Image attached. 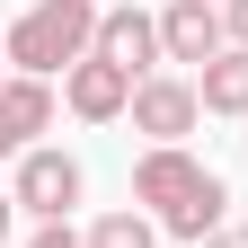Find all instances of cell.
Instances as JSON below:
<instances>
[{
    "label": "cell",
    "instance_id": "obj_1",
    "mask_svg": "<svg viewBox=\"0 0 248 248\" xmlns=\"http://www.w3.org/2000/svg\"><path fill=\"white\" fill-rule=\"evenodd\" d=\"M133 195L151 204V222L160 231H177V239H213L222 231V177H213L204 160H186V151L169 142V151H142V169H133Z\"/></svg>",
    "mask_w": 248,
    "mask_h": 248
},
{
    "label": "cell",
    "instance_id": "obj_2",
    "mask_svg": "<svg viewBox=\"0 0 248 248\" xmlns=\"http://www.w3.org/2000/svg\"><path fill=\"white\" fill-rule=\"evenodd\" d=\"M98 0H36V9H27L18 27H9V36H0V45H9V62H18V80H71L80 71V62L89 53H98Z\"/></svg>",
    "mask_w": 248,
    "mask_h": 248
},
{
    "label": "cell",
    "instance_id": "obj_3",
    "mask_svg": "<svg viewBox=\"0 0 248 248\" xmlns=\"http://www.w3.org/2000/svg\"><path fill=\"white\" fill-rule=\"evenodd\" d=\"M9 195H18V213H36V222H62V213L80 204V160L71 151H27Z\"/></svg>",
    "mask_w": 248,
    "mask_h": 248
},
{
    "label": "cell",
    "instance_id": "obj_4",
    "mask_svg": "<svg viewBox=\"0 0 248 248\" xmlns=\"http://www.w3.org/2000/svg\"><path fill=\"white\" fill-rule=\"evenodd\" d=\"M195 115H204V98H195V80H142L133 89V133H151V151H169L177 133H195Z\"/></svg>",
    "mask_w": 248,
    "mask_h": 248
},
{
    "label": "cell",
    "instance_id": "obj_5",
    "mask_svg": "<svg viewBox=\"0 0 248 248\" xmlns=\"http://www.w3.org/2000/svg\"><path fill=\"white\" fill-rule=\"evenodd\" d=\"M222 36H231V18L213 9V0H169V9H160V45H169V62H195V71H204V62L231 53Z\"/></svg>",
    "mask_w": 248,
    "mask_h": 248
},
{
    "label": "cell",
    "instance_id": "obj_6",
    "mask_svg": "<svg viewBox=\"0 0 248 248\" xmlns=\"http://www.w3.org/2000/svg\"><path fill=\"white\" fill-rule=\"evenodd\" d=\"M160 53H169V45H160V18H142L133 0L98 18V62H115V71H133V80H160V71H151Z\"/></svg>",
    "mask_w": 248,
    "mask_h": 248
},
{
    "label": "cell",
    "instance_id": "obj_7",
    "mask_svg": "<svg viewBox=\"0 0 248 248\" xmlns=\"http://www.w3.org/2000/svg\"><path fill=\"white\" fill-rule=\"evenodd\" d=\"M133 89H142L133 71H115V62L89 53L80 71L62 80V98H71V115H80V124H115V115H133Z\"/></svg>",
    "mask_w": 248,
    "mask_h": 248
},
{
    "label": "cell",
    "instance_id": "obj_8",
    "mask_svg": "<svg viewBox=\"0 0 248 248\" xmlns=\"http://www.w3.org/2000/svg\"><path fill=\"white\" fill-rule=\"evenodd\" d=\"M53 124V80H0V151H36V133Z\"/></svg>",
    "mask_w": 248,
    "mask_h": 248
},
{
    "label": "cell",
    "instance_id": "obj_9",
    "mask_svg": "<svg viewBox=\"0 0 248 248\" xmlns=\"http://www.w3.org/2000/svg\"><path fill=\"white\" fill-rule=\"evenodd\" d=\"M195 98H204V115H248V53L239 45L195 71Z\"/></svg>",
    "mask_w": 248,
    "mask_h": 248
},
{
    "label": "cell",
    "instance_id": "obj_10",
    "mask_svg": "<svg viewBox=\"0 0 248 248\" xmlns=\"http://www.w3.org/2000/svg\"><path fill=\"white\" fill-rule=\"evenodd\" d=\"M160 239V222H151V213H107L98 231H89V248H151Z\"/></svg>",
    "mask_w": 248,
    "mask_h": 248
},
{
    "label": "cell",
    "instance_id": "obj_11",
    "mask_svg": "<svg viewBox=\"0 0 248 248\" xmlns=\"http://www.w3.org/2000/svg\"><path fill=\"white\" fill-rule=\"evenodd\" d=\"M27 248H89V239H71V222H36V239Z\"/></svg>",
    "mask_w": 248,
    "mask_h": 248
},
{
    "label": "cell",
    "instance_id": "obj_12",
    "mask_svg": "<svg viewBox=\"0 0 248 248\" xmlns=\"http://www.w3.org/2000/svg\"><path fill=\"white\" fill-rule=\"evenodd\" d=\"M231 45L248 53V0H231Z\"/></svg>",
    "mask_w": 248,
    "mask_h": 248
},
{
    "label": "cell",
    "instance_id": "obj_13",
    "mask_svg": "<svg viewBox=\"0 0 248 248\" xmlns=\"http://www.w3.org/2000/svg\"><path fill=\"white\" fill-rule=\"evenodd\" d=\"M204 248H248V231H213V239H204Z\"/></svg>",
    "mask_w": 248,
    "mask_h": 248
},
{
    "label": "cell",
    "instance_id": "obj_14",
    "mask_svg": "<svg viewBox=\"0 0 248 248\" xmlns=\"http://www.w3.org/2000/svg\"><path fill=\"white\" fill-rule=\"evenodd\" d=\"M9 213H18V195H0V239H9Z\"/></svg>",
    "mask_w": 248,
    "mask_h": 248
},
{
    "label": "cell",
    "instance_id": "obj_15",
    "mask_svg": "<svg viewBox=\"0 0 248 248\" xmlns=\"http://www.w3.org/2000/svg\"><path fill=\"white\" fill-rule=\"evenodd\" d=\"M0 62H9V45H0Z\"/></svg>",
    "mask_w": 248,
    "mask_h": 248
}]
</instances>
